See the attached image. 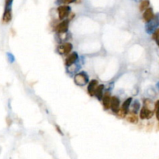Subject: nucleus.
<instances>
[{
    "mask_svg": "<svg viewBox=\"0 0 159 159\" xmlns=\"http://www.w3.org/2000/svg\"><path fill=\"white\" fill-rule=\"evenodd\" d=\"M75 83L79 86H84L88 83L89 77L85 72H80L75 75Z\"/></svg>",
    "mask_w": 159,
    "mask_h": 159,
    "instance_id": "f257e3e1",
    "label": "nucleus"
},
{
    "mask_svg": "<svg viewBox=\"0 0 159 159\" xmlns=\"http://www.w3.org/2000/svg\"><path fill=\"white\" fill-rule=\"evenodd\" d=\"M159 26V19L157 17H154L152 20L148 23V24L146 25V31L148 33H151L156 30L157 27Z\"/></svg>",
    "mask_w": 159,
    "mask_h": 159,
    "instance_id": "f03ea898",
    "label": "nucleus"
},
{
    "mask_svg": "<svg viewBox=\"0 0 159 159\" xmlns=\"http://www.w3.org/2000/svg\"><path fill=\"white\" fill-rule=\"evenodd\" d=\"M58 12L60 20H64L67 17H68L70 12H71V8L68 6H62L58 7Z\"/></svg>",
    "mask_w": 159,
    "mask_h": 159,
    "instance_id": "7ed1b4c3",
    "label": "nucleus"
},
{
    "mask_svg": "<svg viewBox=\"0 0 159 159\" xmlns=\"http://www.w3.org/2000/svg\"><path fill=\"white\" fill-rule=\"evenodd\" d=\"M153 115H154V111H152L150 108L146 107V106L142 107L141 112H140V118L141 119H151Z\"/></svg>",
    "mask_w": 159,
    "mask_h": 159,
    "instance_id": "20e7f679",
    "label": "nucleus"
},
{
    "mask_svg": "<svg viewBox=\"0 0 159 159\" xmlns=\"http://www.w3.org/2000/svg\"><path fill=\"white\" fill-rule=\"evenodd\" d=\"M72 44L71 43H65V44L60 45L58 47V51L61 55H68L72 50Z\"/></svg>",
    "mask_w": 159,
    "mask_h": 159,
    "instance_id": "39448f33",
    "label": "nucleus"
},
{
    "mask_svg": "<svg viewBox=\"0 0 159 159\" xmlns=\"http://www.w3.org/2000/svg\"><path fill=\"white\" fill-rule=\"evenodd\" d=\"M68 26H69V20H63L62 23H60L57 26L56 30L59 33H65L68 30Z\"/></svg>",
    "mask_w": 159,
    "mask_h": 159,
    "instance_id": "423d86ee",
    "label": "nucleus"
},
{
    "mask_svg": "<svg viewBox=\"0 0 159 159\" xmlns=\"http://www.w3.org/2000/svg\"><path fill=\"white\" fill-rule=\"evenodd\" d=\"M110 109L113 113H118L119 110V100L116 96H113L111 98V103H110Z\"/></svg>",
    "mask_w": 159,
    "mask_h": 159,
    "instance_id": "0eeeda50",
    "label": "nucleus"
},
{
    "mask_svg": "<svg viewBox=\"0 0 159 159\" xmlns=\"http://www.w3.org/2000/svg\"><path fill=\"white\" fill-rule=\"evenodd\" d=\"M78 55L76 52H73L71 55H68L67 57L66 60H65V64H66L67 66H71L73 64H75V62L78 61Z\"/></svg>",
    "mask_w": 159,
    "mask_h": 159,
    "instance_id": "6e6552de",
    "label": "nucleus"
},
{
    "mask_svg": "<svg viewBox=\"0 0 159 159\" xmlns=\"http://www.w3.org/2000/svg\"><path fill=\"white\" fill-rule=\"evenodd\" d=\"M154 18V14L153 13V9L151 8H148L144 11L143 14V19L145 22L149 23L151 20H152Z\"/></svg>",
    "mask_w": 159,
    "mask_h": 159,
    "instance_id": "1a4fd4ad",
    "label": "nucleus"
},
{
    "mask_svg": "<svg viewBox=\"0 0 159 159\" xmlns=\"http://www.w3.org/2000/svg\"><path fill=\"white\" fill-rule=\"evenodd\" d=\"M13 14H12V9H5L2 16V22L4 23H9L12 20Z\"/></svg>",
    "mask_w": 159,
    "mask_h": 159,
    "instance_id": "9d476101",
    "label": "nucleus"
},
{
    "mask_svg": "<svg viewBox=\"0 0 159 159\" xmlns=\"http://www.w3.org/2000/svg\"><path fill=\"white\" fill-rule=\"evenodd\" d=\"M98 85H99V83H98V81L96 80L93 79L90 81L88 86V93L90 96H94L95 92H96V89H97Z\"/></svg>",
    "mask_w": 159,
    "mask_h": 159,
    "instance_id": "9b49d317",
    "label": "nucleus"
},
{
    "mask_svg": "<svg viewBox=\"0 0 159 159\" xmlns=\"http://www.w3.org/2000/svg\"><path fill=\"white\" fill-rule=\"evenodd\" d=\"M111 96L109 93H106L103 95V106L106 109H109L110 108V103H111Z\"/></svg>",
    "mask_w": 159,
    "mask_h": 159,
    "instance_id": "f8f14e48",
    "label": "nucleus"
},
{
    "mask_svg": "<svg viewBox=\"0 0 159 159\" xmlns=\"http://www.w3.org/2000/svg\"><path fill=\"white\" fill-rule=\"evenodd\" d=\"M126 118L127 120L129 123H134V124H136V123H138V116H137V113L131 112L130 113H128Z\"/></svg>",
    "mask_w": 159,
    "mask_h": 159,
    "instance_id": "ddd939ff",
    "label": "nucleus"
},
{
    "mask_svg": "<svg viewBox=\"0 0 159 159\" xmlns=\"http://www.w3.org/2000/svg\"><path fill=\"white\" fill-rule=\"evenodd\" d=\"M103 90H104V85H99L97 87V89H96L95 92V96L97 97L98 100H103Z\"/></svg>",
    "mask_w": 159,
    "mask_h": 159,
    "instance_id": "4468645a",
    "label": "nucleus"
},
{
    "mask_svg": "<svg viewBox=\"0 0 159 159\" xmlns=\"http://www.w3.org/2000/svg\"><path fill=\"white\" fill-rule=\"evenodd\" d=\"M150 5L149 0H144L141 2V5H140V10L141 11H144L146 10L147 9H148V6Z\"/></svg>",
    "mask_w": 159,
    "mask_h": 159,
    "instance_id": "2eb2a0df",
    "label": "nucleus"
},
{
    "mask_svg": "<svg viewBox=\"0 0 159 159\" xmlns=\"http://www.w3.org/2000/svg\"><path fill=\"white\" fill-rule=\"evenodd\" d=\"M152 37H153V39L155 40L156 43H157V44L158 45V47H159V28L157 29V30L154 32Z\"/></svg>",
    "mask_w": 159,
    "mask_h": 159,
    "instance_id": "dca6fc26",
    "label": "nucleus"
},
{
    "mask_svg": "<svg viewBox=\"0 0 159 159\" xmlns=\"http://www.w3.org/2000/svg\"><path fill=\"white\" fill-rule=\"evenodd\" d=\"M140 103L138 101V100H136V101L134 102V105H133V113H137V112L140 109Z\"/></svg>",
    "mask_w": 159,
    "mask_h": 159,
    "instance_id": "f3484780",
    "label": "nucleus"
},
{
    "mask_svg": "<svg viewBox=\"0 0 159 159\" xmlns=\"http://www.w3.org/2000/svg\"><path fill=\"white\" fill-rule=\"evenodd\" d=\"M154 110H155L156 117H157V120L159 121V100H157L154 105Z\"/></svg>",
    "mask_w": 159,
    "mask_h": 159,
    "instance_id": "a211bd4d",
    "label": "nucleus"
},
{
    "mask_svg": "<svg viewBox=\"0 0 159 159\" xmlns=\"http://www.w3.org/2000/svg\"><path fill=\"white\" fill-rule=\"evenodd\" d=\"M13 0H5V9H12Z\"/></svg>",
    "mask_w": 159,
    "mask_h": 159,
    "instance_id": "6ab92c4d",
    "label": "nucleus"
},
{
    "mask_svg": "<svg viewBox=\"0 0 159 159\" xmlns=\"http://www.w3.org/2000/svg\"><path fill=\"white\" fill-rule=\"evenodd\" d=\"M7 58H8L9 62L10 63H13V62L15 61V58H14V56L10 53H7Z\"/></svg>",
    "mask_w": 159,
    "mask_h": 159,
    "instance_id": "aec40b11",
    "label": "nucleus"
},
{
    "mask_svg": "<svg viewBox=\"0 0 159 159\" xmlns=\"http://www.w3.org/2000/svg\"><path fill=\"white\" fill-rule=\"evenodd\" d=\"M62 2L65 4H70L75 2V0H62Z\"/></svg>",
    "mask_w": 159,
    "mask_h": 159,
    "instance_id": "412c9836",
    "label": "nucleus"
},
{
    "mask_svg": "<svg viewBox=\"0 0 159 159\" xmlns=\"http://www.w3.org/2000/svg\"><path fill=\"white\" fill-rule=\"evenodd\" d=\"M56 127H57V129H58V132L60 133V134H63V133H62V131H61V130H60L59 127H58V126H56Z\"/></svg>",
    "mask_w": 159,
    "mask_h": 159,
    "instance_id": "4be33fe9",
    "label": "nucleus"
},
{
    "mask_svg": "<svg viewBox=\"0 0 159 159\" xmlns=\"http://www.w3.org/2000/svg\"><path fill=\"white\" fill-rule=\"evenodd\" d=\"M158 127H159V125H158Z\"/></svg>",
    "mask_w": 159,
    "mask_h": 159,
    "instance_id": "5701e85b",
    "label": "nucleus"
}]
</instances>
